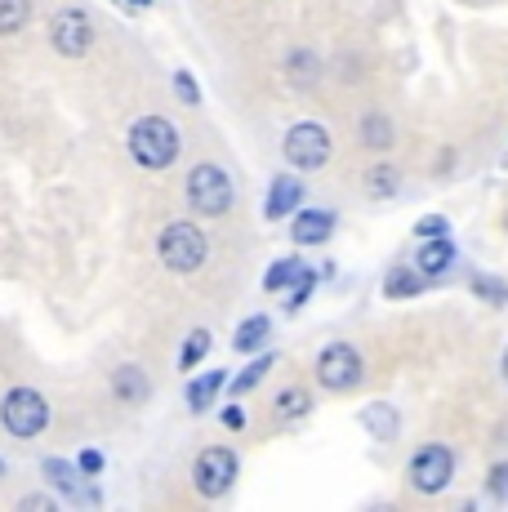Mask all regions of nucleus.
<instances>
[{
    "label": "nucleus",
    "mask_w": 508,
    "mask_h": 512,
    "mask_svg": "<svg viewBox=\"0 0 508 512\" xmlns=\"http://www.w3.org/2000/svg\"><path fill=\"white\" fill-rule=\"evenodd\" d=\"M130 152H134V161L148 165V170H165V165H174V156H179V134H174V125L161 121V116H143L130 130Z\"/></svg>",
    "instance_id": "nucleus-1"
},
{
    "label": "nucleus",
    "mask_w": 508,
    "mask_h": 512,
    "mask_svg": "<svg viewBox=\"0 0 508 512\" xmlns=\"http://www.w3.org/2000/svg\"><path fill=\"white\" fill-rule=\"evenodd\" d=\"M156 250H161L165 268L197 272L205 263V236H201V228H192V223H170V228L161 232V241H156Z\"/></svg>",
    "instance_id": "nucleus-2"
},
{
    "label": "nucleus",
    "mask_w": 508,
    "mask_h": 512,
    "mask_svg": "<svg viewBox=\"0 0 508 512\" xmlns=\"http://www.w3.org/2000/svg\"><path fill=\"white\" fill-rule=\"evenodd\" d=\"M0 419H5V428L14 432V437H36V432L50 423V406H45L41 392L14 388L5 401H0Z\"/></svg>",
    "instance_id": "nucleus-3"
},
{
    "label": "nucleus",
    "mask_w": 508,
    "mask_h": 512,
    "mask_svg": "<svg viewBox=\"0 0 508 512\" xmlns=\"http://www.w3.org/2000/svg\"><path fill=\"white\" fill-rule=\"evenodd\" d=\"M188 201H192V210H197V214H205V219L223 214L232 205L228 174H223L219 165H197V170L188 174Z\"/></svg>",
    "instance_id": "nucleus-4"
},
{
    "label": "nucleus",
    "mask_w": 508,
    "mask_h": 512,
    "mask_svg": "<svg viewBox=\"0 0 508 512\" xmlns=\"http://www.w3.org/2000/svg\"><path fill=\"white\" fill-rule=\"evenodd\" d=\"M455 477V455L446 446H424L415 459H410V486L419 490V495H437V490H446Z\"/></svg>",
    "instance_id": "nucleus-5"
},
{
    "label": "nucleus",
    "mask_w": 508,
    "mask_h": 512,
    "mask_svg": "<svg viewBox=\"0 0 508 512\" xmlns=\"http://www.w3.org/2000/svg\"><path fill=\"white\" fill-rule=\"evenodd\" d=\"M286 161L295 165V170H321V165L330 161V134L312 121L295 125V130L286 134Z\"/></svg>",
    "instance_id": "nucleus-6"
},
{
    "label": "nucleus",
    "mask_w": 508,
    "mask_h": 512,
    "mask_svg": "<svg viewBox=\"0 0 508 512\" xmlns=\"http://www.w3.org/2000/svg\"><path fill=\"white\" fill-rule=\"evenodd\" d=\"M317 379H321V388H330V392L357 388V379H361L357 348H348V343H330V348L317 357Z\"/></svg>",
    "instance_id": "nucleus-7"
},
{
    "label": "nucleus",
    "mask_w": 508,
    "mask_h": 512,
    "mask_svg": "<svg viewBox=\"0 0 508 512\" xmlns=\"http://www.w3.org/2000/svg\"><path fill=\"white\" fill-rule=\"evenodd\" d=\"M192 477H197V490H201V495L219 499L223 490L232 486V477H237V455H232V450H223V446L205 450V455L197 459V468H192Z\"/></svg>",
    "instance_id": "nucleus-8"
},
{
    "label": "nucleus",
    "mask_w": 508,
    "mask_h": 512,
    "mask_svg": "<svg viewBox=\"0 0 508 512\" xmlns=\"http://www.w3.org/2000/svg\"><path fill=\"white\" fill-rule=\"evenodd\" d=\"M50 36H54V49H58V54L81 58L85 49H90V41H94V27H90V18H85L81 9H63V14L54 18Z\"/></svg>",
    "instance_id": "nucleus-9"
},
{
    "label": "nucleus",
    "mask_w": 508,
    "mask_h": 512,
    "mask_svg": "<svg viewBox=\"0 0 508 512\" xmlns=\"http://www.w3.org/2000/svg\"><path fill=\"white\" fill-rule=\"evenodd\" d=\"M45 472H50V481H54V486H63L67 495H72V499H81V504H94V499H99L90 486H85L81 477H76V468H72V464H63V459H45Z\"/></svg>",
    "instance_id": "nucleus-10"
},
{
    "label": "nucleus",
    "mask_w": 508,
    "mask_h": 512,
    "mask_svg": "<svg viewBox=\"0 0 508 512\" xmlns=\"http://www.w3.org/2000/svg\"><path fill=\"white\" fill-rule=\"evenodd\" d=\"M330 228H335V214L312 210V214H299L295 228H290V236H295L299 245H317V241H326V236H330Z\"/></svg>",
    "instance_id": "nucleus-11"
},
{
    "label": "nucleus",
    "mask_w": 508,
    "mask_h": 512,
    "mask_svg": "<svg viewBox=\"0 0 508 512\" xmlns=\"http://www.w3.org/2000/svg\"><path fill=\"white\" fill-rule=\"evenodd\" d=\"M451 263H455V245L446 241V236H433V241L419 250V272H424V277H442Z\"/></svg>",
    "instance_id": "nucleus-12"
},
{
    "label": "nucleus",
    "mask_w": 508,
    "mask_h": 512,
    "mask_svg": "<svg viewBox=\"0 0 508 512\" xmlns=\"http://www.w3.org/2000/svg\"><path fill=\"white\" fill-rule=\"evenodd\" d=\"M299 196H304V187L295 179H277L268 192V219H281V214H290L299 205Z\"/></svg>",
    "instance_id": "nucleus-13"
},
{
    "label": "nucleus",
    "mask_w": 508,
    "mask_h": 512,
    "mask_svg": "<svg viewBox=\"0 0 508 512\" xmlns=\"http://www.w3.org/2000/svg\"><path fill=\"white\" fill-rule=\"evenodd\" d=\"M112 388H116V397H121V401H148V392H152L139 366H121V370H116Z\"/></svg>",
    "instance_id": "nucleus-14"
},
{
    "label": "nucleus",
    "mask_w": 508,
    "mask_h": 512,
    "mask_svg": "<svg viewBox=\"0 0 508 512\" xmlns=\"http://www.w3.org/2000/svg\"><path fill=\"white\" fill-rule=\"evenodd\" d=\"M304 277H312L304 263L281 259V263H272V268H268V277H263V285H268V290H286V285H299Z\"/></svg>",
    "instance_id": "nucleus-15"
},
{
    "label": "nucleus",
    "mask_w": 508,
    "mask_h": 512,
    "mask_svg": "<svg viewBox=\"0 0 508 512\" xmlns=\"http://www.w3.org/2000/svg\"><path fill=\"white\" fill-rule=\"evenodd\" d=\"M32 18V0H0V36H14Z\"/></svg>",
    "instance_id": "nucleus-16"
},
{
    "label": "nucleus",
    "mask_w": 508,
    "mask_h": 512,
    "mask_svg": "<svg viewBox=\"0 0 508 512\" xmlns=\"http://www.w3.org/2000/svg\"><path fill=\"white\" fill-rule=\"evenodd\" d=\"M419 285H424V272H406V268H397V272H388V281H384V290H388V299H410V294H419Z\"/></svg>",
    "instance_id": "nucleus-17"
},
{
    "label": "nucleus",
    "mask_w": 508,
    "mask_h": 512,
    "mask_svg": "<svg viewBox=\"0 0 508 512\" xmlns=\"http://www.w3.org/2000/svg\"><path fill=\"white\" fill-rule=\"evenodd\" d=\"M361 139H366V147L384 152V147L393 143V125H388V116H366V121H361Z\"/></svg>",
    "instance_id": "nucleus-18"
},
{
    "label": "nucleus",
    "mask_w": 508,
    "mask_h": 512,
    "mask_svg": "<svg viewBox=\"0 0 508 512\" xmlns=\"http://www.w3.org/2000/svg\"><path fill=\"white\" fill-rule=\"evenodd\" d=\"M219 388H223V374H219V370L205 374V379H197V383L188 388V406H192V410H205V406L214 401V392H219Z\"/></svg>",
    "instance_id": "nucleus-19"
},
{
    "label": "nucleus",
    "mask_w": 508,
    "mask_h": 512,
    "mask_svg": "<svg viewBox=\"0 0 508 512\" xmlns=\"http://www.w3.org/2000/svg\"><path fill=\"white\" fill-rule=\"evenodd\" d=\"M263 339H268V317H250L246 326L237 330V339H232V343H237V352H254Z\"/></svg>",
    "instance_id": "nucleus-20"
},
{
    "label": "nucleus",
    "mask_w": 508,
    "mask_h": 512,
    "mask_svg": "<svg viewBox=\"0 0 508 512\" xmlns=\"http://www.w3.org/2000/svg\"><path fill=\"white\" fill-rule=\"evenodd\" d=\"M299 415H308V392H299V388H290L286 397L277 401V419L281 423H295Z\"/></svg>",
    "instance_id": "nucleus-21"
},
{
    "label": "nucleus",
    "mask_w": 508,
    "mask_h": 512,
    "mask_svg": "<svg viewBox=\"0 0 508 512\" xmlns=\"http://www.w3.org/2000/svg\"><path fill=\"white\" fill-rule=\"evenodd\" d=\"M473 294L486 303H508V281L500 277H473Z\"/></svg>",
    "instance_id": "nucleus-22"
},
{
    "label": "nucleus",
    "mask_w": 508,
    "mask_h": 512,
    "mask_svg": "<svg viewBox=\"0 0 508 512\" xmlns=\"http://www.w3.org/2000/svg\"><path fill=\"white\" fill-rule=\"evenodd\" d=\"M268 370H272V357H259V361H250V366H246V374H237V379H232V392H237V397H241V392H250L254 383H259V379H263V374H268Z\"/></svg>",
    "instance_id": "nucleus-23"
},
{
    "label": "nucleus",
    "mask_w": 508,
    "mask_h": 512,
    "mask_svg": "<svg viewBox=\"0 0 508 512\" xmlns=\"http://www.w3.org/2000/svg\"><path fill=\"white\" fill-rule=\"evenodd\" d=\"M210 352V334L205 330H192V339H188V348H183V370H192L197 361Z\"/></svg>",
    "instance_id": "nucleus-24"
},
{
    "label": "nucleus",
    "mask_w": 508,
    "mask_h": 512,
    "mask_svg": "<svg viewBox=\"0 0 508 512\" xmlns=\"http://www.w3.org/2000/svg\"><path fill=\"white\" fill-rule=\"evenodd\" d=\"M446 228H451V223H446L442 214H428V219H419V223H415V232L424 236V241H433V236H446Z\"/></svg>",
    "instance_id": "nucleus-25"
},
{
    "label": "nucleus",
    "mask_w": 508,
    "mask_h": 512,
    "mask_svg": "<svg viewBox=\"0 0 508 512\" xmlns=\"http://www.w3.org/2000/svg\"><path fill=\"white\" fill-rule=\"evenodd\" d=\"M370 187H375V196H388L397 187V170H384V165H379V170H370Z\"/></svg>",
    "instance_id": "nucleus-26"
},
{
    "label": "nucleus",
    "mask_w": 508,
    "mask_h": 512,
    "mask_svg": "<svg viewBox=\"0 0 508 512\" xmlns=\"http://www.w3.org/2000/svg\"><path fill=\"white\" fill-rule=\"evenodd\" d=\"M174 90H179L183 103H197V85H192V76H188V72L174 76Z\"/></svg>",
    "instance_id": "nucleus-27"
},
{
    "label": "nucleus",
    "mask_w": 508,
    "mask_h": 512,
    "mask_svg": "<svg viewBox=\"0 0 508 512\" xmlns=\"http://www.w3.org/2000/svg\"><path fill=\"white\" fill-rule=\"evenodd\" d=\"M491 495H500V499H508V464H500V468H491Z\"/></svg>",
    "instance_id": "nucleus-28"
},
{
    "label": "nucleus",
    "mask_w": 508,
    "mask_h": 512,
    "mask_svg": "<svg viewBox=\"0 0 508 512\" xmlns=\"http://www.w3.org/2000/svg\"><path fill=\"white\" fill-rule=\"evenodd\" d=\"M81 472L99 477V472H103V455H99V450H85V455H81Z\"/></svg>",
    "instance_id": "nucleus-29"
},
{
    "label": "nucleus",
    "mask_w": 508,
    "mask_h": 512,
    "mask_svg": "<svg viewBox=\"0 0 508 512\" xmlns=\"http://www.w3.org/2000/svg\"><path fill=\"white\" fill-rule=\"evenodd\" d=\"M223 423H228V428H246V415H241V410H223Z\"/></svg>",
    "instance_id": "nucleus-30"
},
{
    "label": "nucleus",
    "mask_w": 508,
    "mask_h": 512,
    "mask_svg": "<svg viewBox=\"0 0 508 512\" xmlns=\"http://www.w3.org/2000/svg\"><path fill=\"white\" fill-rule=\"evenodd\" d=\"M27 508H54V499H45V495H32V499H23V512Z\"/></svg>",
    "instance_id": "nucleus-31"
},
{
    "label": "nucleus",
    "mask_w": 508,
    "mask_h": 512,
    "mask_svg": "<svg viewBox=\"0 0 508 512\" xmlns=\"http://www.w3.org/2000/svg\"><path fill=\"white\" fill-rule=\"evenodd\" d=\"M116 5H125V9H148L152 0H116Z\"/></svg>",
    "instance_id": "nucleus-32"
},
{
    "label": "nucleus",
    "mask_w": 508,
    "mask_h": 512,
    "mask_svg": "<svg viewBox=\"0 0 508 512\" xmlns=\"http://www.w3.org/2000/svg\"><path fill=\"white\" fill-rule=\"evenodd\" d=\"M504 383H508V352H504Z\"/></svg>",
    "instance_id": "nucleus-33"
},
{
    "label": "nucleus",
    "mask_w": 508,
    "mask_h": 512,
    "mask_svg": "<svg viewBox=\"0 0 508 512\" xmlns=\"http://www.w3.org/2000/svg\"><path fill=\"white\" fill-rule=\"evenodd\" d=\"M504 232H508V214H504Z\"/></svg>",
    "instance_id": "nucleus-34"
},
{
    "label": "nucleus",
    "mask_w": 508,
    "mask_h": 512,
    "mask_svg": "<svg viewBox=\"0 0 508 512\" xmlns=\"http://www.w3.org/2000/svg\"><path fill=\"white\" fill-rule=\"evenodd\" d=\"M0 468H5V464H0Z\"/></svg>",
    "instance_id": "nucleus-35"
}]
</instances>
